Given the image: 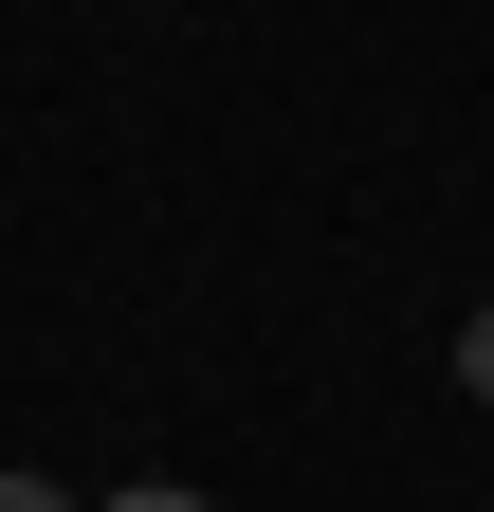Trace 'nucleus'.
<instances>
[{
    "label": "nucleus",
    "instance_id": "obj_2",
    "mask_svg": "<svg viewBox=\"0 0 494 512\" xmlns=\"http://www.w3.org/2000/svg\"><path fill=\"white\" fill-rule=\"evenodd\" d=\"M92 512H220V494H183V476H147V494H92Z\"/></svg>",
    "mask_w": 494,
    "mask_h": 512
},
{
    "label": "nucleus",
    "instance_id": "obj_1",
    "mask_svg": "<svg viewBox=\"0 0 494 512\" xmlns=\"http://www.w3.org/2000/svg\"><path fill=\"white\" fill-rule=\"evenodd\" d=\"M458 403H494V293L458 311Z\"/></svg>",
    "mask_w": 494,
    "mask_h": 512
},
{
    "label": "nucleus",
    "instance_id": "obj_3",
    "mask_svg": "<svg viewBox=\"0 0 494 512\" xmlns=\"http://www.w3.org/2000/svg\"><path fill=\"white\" fill-rule=\"evenodd\" d=\"M0 512H74V494H55V476H0Z\"/></svg>",
    "mask_w": 494,
    "mask_h": 512
}]
</instances>
